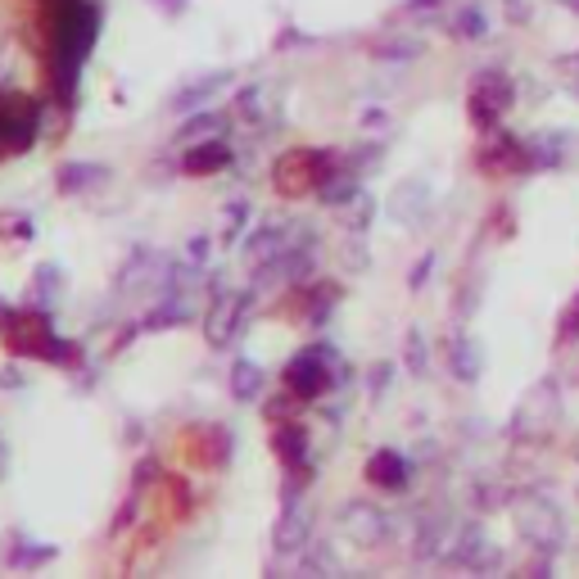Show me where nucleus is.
<instances>
[{
  "label": "nucleus",
  "instance_id": "obj_1",
  "mask_svg": "<svg viewBox=\"0 0 579 579\" xmlns=\"http://www.w3.org/2000/svg\"><path fill=\"white\" fill-rule=\"evenodd\" d=\"M331 168H335V159L322 149H286L272 168V186L286 200H303L331 181Z\"/></svg>",
  "mask_w": 579,
  "mask_h": 579
},
{
  "label": "nucleus",
  "instance_id": "obj_2",
  "mask_svg": "<svg viewBox=\"0 0 579 579\" xmlns=\"http://www.w3.org/2000/svg\"><path fill=\"white\" fill-rule=\"evenodd\" d=\"M5 344H10V354L19 358H55V354H73L64 349V344L51 335V326L42 318H14L5 326Z\"/></svg>",
  "mask_w": 579,
  "mask_h": 579
},
{
  "label": "nucleus",
  "instance_id": "obj_3",
  "mask_svg": "<svg viewBox=\"0 0 579 579\" xmlns=\"http://www.w3.org/2000/svg\"><path fill=\"white\" fill-rule=\"evenodd\" d=\"M503 109H512V82L498 68H485L471 87V123L489 127L503 119Z\"/></svg>",
  "mask_w": 579,
  "mask_h": 579
},
{
  "label": "nucleus",
  "instance_id": "obj_4",
  "mask_svg": "<svg viewBox=\"0 0 579 579\" xmlns=\"http://www.w3.org/2000/svg\"><path fill=\"white\" fill-rule=\"evenodd\" d=\"M286 390L299 399V403H313L331 390V367L318 363L313 354H299L290 367H286Z\"/></svg>",
  "mask_w": 579,
  "mask_h": 579
},
{
  "label": "nucleus",
  "instance_id": "obj_5",
  "mask_svg": "<svg viewBox=\"0 0 579 579\" xmlns=\"http://www.w3.org/2000/svg\"><path fill=\"white\" fill-rule=\"evenodd\" d=\"M186 453L200 461V467H222L231 453V435L222 426H190L186 431Z\"/></svg>",
  "mask_w": 579,
  "mask_h": 579
},
{
  "label": "nucleus",
  "instance_id": "obj_6",
  "mask_svg": "<svg viewBox=\"0 0 579 579\" xmlns=\"http://www.w3.org/2000/svg\"><path fill=\"white\" fill-rule=\"evenodd\" d=\"M530 159H525V145L521 141H512V136H503L498 145H489L485 154H480V168L485 172H521Z\"/></svg>",
  "mask_w": 579,
  "mask_h": 579
},
{
  "label": "nucleus",
  "instance_id": "obj_7",
  "mask_svg": "<svg viewBox=\"0 0 579 579\" xmlns=\"http://www.w3.org/2000/svg\"><path fill=\"white\" fill-rule=\"evenodd\" d=\"M231 164V149L222 145V141H204V145H196L181 159V168L190 172V177H209V172H222Z\"/></svg>",
  "mask_w": 579,
  "mask_h": 579
},
{
  "label": "nucleus",
  "instance_id": "obj_8",
  "mask_svg": "<svg viewBox=\"0 0 579 579\" xmlns=\"http://www.w3.org/2000/svg\"><path fill=\"white\" fill-rule=\"evenodd\" d=\"M367 480L371 485H380V489H403V480H408V471H403V457L399 453H376L371 461H367Z\"/></svg>",
  "mask_w": 579,
  "mask_h": 579
},
{
  "label": "nucleus",
  "instance_id": "obj_9",
  "mask_svg": "<svg viewBox=\"0 0 579 579\" xmlns=\"http://www.w3.org/2000/svg\"><path fill=\"white\" fill-rule=\"evenodd\" d=\"M272 448L281 457L286 471H303V448H308V435L299 426H277L272 431Z\"/></svg>",
  "mask_w": 579,
  "mask_h": 579
},
{
  "label": "nucleus",
  "instance_id": "obj_10",
  "mask_svg": "<svg viewBox=\"0 0 579 579\" xmlns=\"http://www.w3.org/2000/svg\"><path fill=\"white\" fill-rule=\"evenodd\" d=\"M570 335H579V294L570 299V308L561 313V326H557V339H570Z\"/></svg>",
  "mask_w": 579,
  "mask_h": 579
},
{
  "label": "nucleus",
  "instance_id": "obj_11",
  "mask_svg": "<svg viewBox=\"0 0 579 579\" xmlns=\"http://www.w3.org/2000/svg\"><path fill=\"white\" fill-rule=\"evenodd\" d=\"M254 390H258V371H254L249 363H241V367H236V394H245V399H249Z\"/></svg>",
  "mask_w": 579,
  "mask_h": 579
},
{
  "label": "nucleus",
  "instance_id": "obj_12",
  "mask_svg": "<svg viewBox=\"0 0 579 579\" xmlns=\"http://www.w3.org/2000/svg\"><path fill=\"white\" fill-rule=\"evenodd\" d=\"M59 177H64V190H77V186H87L82 177H96V168H87V164H73V168H64Z\"/></svg>",
  "mask_w": 579,
  "mask_h": 579
},
{
  "label": "nucleus",
  "instance_id": "obj_13",
  "mask_svg": "<svg viewBox=\"0 0 579 579\" xmlns=\"http://www.w3.org/2000/svg\"><path fill=\"white\" fill-rule=\"evenodd\" d=\"M457 371L467 380L476 376V349H471V344H457Z\"/></svg>",
  "mask_w": 579,
  "mask_h": 579
},
{
  "label": "nucleus",
  "instance_id": "obj_14",
  "mask_svg": "<svg viewBox=\"0 0 579 579\" xmlns=\"http://www.w3.org/2000/svg\"><path fill=\"white\" fill-rule=\"evenodd\" d=\"M566 5H570V10H579V0H566Z\"/></svg>",
  "mask_w": 579,
  "mask_h": 579
}]
</instances>
